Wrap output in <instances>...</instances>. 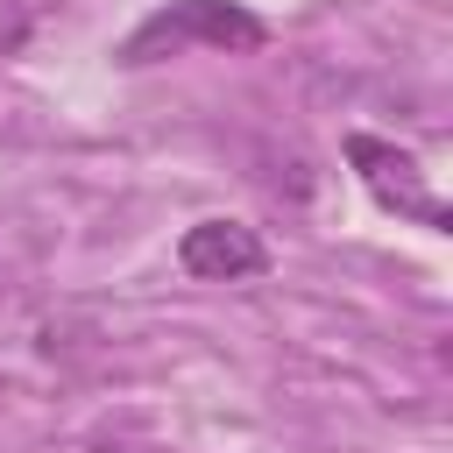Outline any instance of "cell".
<instances>
[{"label":"cell","mask_w":453,"mask_h":453,"mask_svg":"<svg viewBox=\"0 0 453 453\" xmlns=\"http://www.w3.org/2000/svg\"><path fill=\"white\" fill-rule=\"evenodd\" d=\"M269 28L241 7V0H170L163 14H149L127 42H120V64H156V57H177L191 42L205 50H255Z\"/></svg>","instance_id":"1"},{"label":"cell","mask_w":453,"mask_h":453,"mask_svg":"<svg viewBox=\"0 0 453 453\" xmlns=\"http://www.w3.org/2000/svg\"><path fill=\"white\" fill-rule=\"evenodd\" d=\"M347 163L361 170V184L375 191V205H389V212H403V219H418V226H432V234L453 226L446 198L425 184V170H418L411 149H396V142H382V134H347Z\"/></svg>","instance_id":"2"},{"label":"cell","mask_w":453,"mask_h":453,"mask_svg":"<svg viewBox=\"0 0 453 453\" xmlns=\"http://www.w3.org/2000/svg\"><path fill=\"white\" fill-rule=\"evenodd\" d=\"M177 269L198 276V283H241V276H262L269 269V248L241 219H198L177 241Z\"/></svg>","instance_id":"3"}]
</instances>
